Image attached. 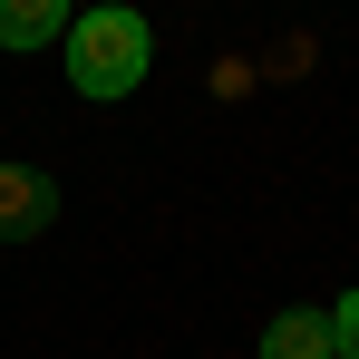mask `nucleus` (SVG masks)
<instances>
[{
  "instance_id": "5",
  "label": "nucleus",
  "mask_w": 359,
  "mask_h": 359,
  "mask_svg": "<svg viewBox=\"0 0 359 359\" xmlns=\"http://www.w3.org/2000/svg\"><path fill=\"white\" fill-rule=\"evenodd\" d=\"M330 350H340V359H359V292L330 311Z\"/></svg>"
},
{
  "instance_id": "1",
  "label": "nucleus",
  "mask_w": 359,
  "mask_h": 359,
  "mask_svg": "<svg viewBox=\"0 0 359 359\" xmlns=\"http://www.w3.org/2000/svg\"><path fill=\"white\" fill-rule=\"evenodd\" d=\"M59 39H68V88H78V97H126V88L146 78V49H156V39H146V20L117 10V0L78 10Z\"/></svg>"
},
{
  "instance_id": "3",
  "label": "nucleus",
  "mask_w": 359,
  "mask_h": 359,
  "mask_svg": "<svg viewBox=\"0 0 359 359\" xmlns=\"http://www.w3.org/2000/svg\"><path fill=\"white\" fill-rule=\"evenodd\" d=\"M262 359H340L330 350V311H282L262 330Z\"/></svg>"
},
{
  "instance_id": "4",
  "label": "nucleus",
  "mask_w": 359,
  "mask_h": 359,
  "mask_svg": "<svg viewBox=\"0 0 359 359\" xmlns=\"http://www.w3.org/2000/svg\"><path fill=\"white\" fill-rule=\"evenodd\" d=\"M68 29V0H0V49H49Z\"/></svg>"
},
{
  "instance_id": "2",
  "label": "nucleus",
  "mask_w": 359,
  "mask_h": 359,
  "mask_svg": "<svg viewBox=\"0 0 359 359\" xmlns=\"http://www.w3.org/2000/svg\"><path fill=\"white\" fill-rule=\"evenodd\" d=\"M49 214H59V184L39 165H0V243H29Z\"/></svg>"
}]
</instances>
